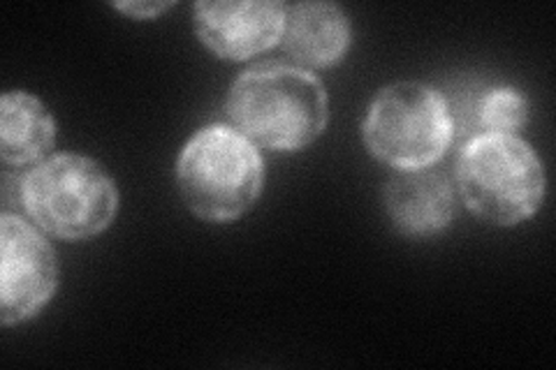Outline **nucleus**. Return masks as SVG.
<instances>
[{
	"label": "nucleus",
	"mask_w": 556,
	"mask_h": 370,
	"mask_svg": "<svg viewBox=\"0 0 556 370\" xmlns=\"http://www.w3.org/2000/svg\"><path fill=\"white\" fill-rule=\"evenodd\" d=\"M54 137L56 123L38 98L10 91L0 100V155L8 165L35 163L51 149Z\"/></svg>",
	"instance_id": "9d476101"
},
{
	"label": "nucleus",
	"mask_w": 556,
	"mask_h": 370,
	"mask_svg": "<svg viewBox=\"0 0 556 370\" xmlns=\"http://www.w3.org/2000/svg\"><path fill=\"white\" fill-rule=\"evenodd\" d=\"M22 204L45 232L81 241L108 229L118 208L112 176L89 155L59 153L22 183Z\"/></svg>",
	"instance_id": "20e7f679"
},
{
	"label": "nucleus",
	"mask_w": 556,
	"mask_h": 370,
	"mask_svg": "<svg viewBox=\"0 0 556 370\" xmlns=\"http://www.w3.org/2000/svg\"><path fill=\"white\" fill-rule=\"evenodd\" d=\"M174 3H116L114 8L126 12L135 20H153V16H159L161 12L169 10Z\"/></svg>",
	"instance_id": "f8f14e48"
},
{
	"label": "nucleus",
	"mask_w": 556,
	"mask_h": 370,
	"mask_svg": "<svg viewBox=\"0 0 556 370\" xmlns=\"http://www.w3.org/2000/svg\"><path fill=\"white\" fill-rule=\"evenodd\" d=\"M529 118V102L525 93L513 86L492 88L482 93L476 104V123L486 132L513 135L515 130L525 128Z\"/></svg>",
	"instance_id": "9b49d317"
},
{
	"label": "nucleus",
	"mask_w": 556,
	"mask_h": 370,
	"mask_svg": "<svg viewBox=\"0 0 556 370\" xmlns=\"http://www.w3.org/2000/svg\"><path fill=\"white\" fill-rule=\"evenodd\" d=\"M0 322L30 320L59 285V261L49 241L20 216L0 218Z\"/></svg>",
	"instance_id": "423d86ee"
},
{
	"label": "nucleus",
	"mask_w": 556,
	"mask_h": 370,
	"mask_svg": "<svg viewBox=\"0 0 556 370\" xmlns=\"http://www.w3.org/2000/svg\"><path fill=\"white\" fill-rule=\"evenodd\" d=\"M386 206L394 227L406 237L439 234L455 216L447 179L429 169L399 171L386 188Z\"/></svg>",
	"instance_id": "6e6552de"
},
{
	"label": "nucleus",
	"mask_w": 556,
	"mask_h": 370,
	"mask_svg": "<svg viewBox=\"0 0 556 370\" xmlns=\"http://www.w3.org/2000/svg\"><path fill=\"white\" fill-rule=\"evenodd\" d=\"M457 183L466 206L492 225L527 220L545 200L541 157L517 135H476L459 153Z\"/></svg>",
	"instance_id": "7ed1b4c3"
},
{
	"label": "nucleus",
	"mask_w": 556,
	"mask_h": 370,
	"mask_svg": "<svg viewBox=\"0 0 556 370\" xmlns=\"http://www.w3.org/2000/svg\"><path fill=\"white\" fill-rule=\"evenodd\" d=\"M281 40L288 56L300 65L329 67L351 47V24L334 3H298L286 8Z\"/></svg>",
	"instance_id": "1a4fd4ad"
},
{
	"label": "nucleus",
	"mask_w": 556,
	"mask_h": 370,
	"mask_svg": "<svg viewBox=\"0 0 556 370\" xmlns=\"http://www.w3.org/2000/svg\"><path fill=\"white\" fill-rule=\"evenodd\" d=\"M367 149L396 171L427 169L445 155L455 137V116L437 88L422 81L386 86L364 118Z\"/></svg>",
	"instance_id": "39448f33"
},
{
	"label": "nucleus",
	"mask_w": 556,
	"mask_h": 370,
	"mask_svg": "<svg viewBox=\"0 0 556 370\" xmlns=\"http://www.w3.org/2000/svg\"><path fill=\"white\" fill-rule=\"evenodd\" d=\"M228 114L251 142L271 151H300L327 128V91L304 67L255 65L232 84Z\"/></svg>",
	"instance_id": "f257e3e1"
},
{
	"label": "nucleus",
	"mask_w": 556,
	"mask_h": 370,
	"mask_svg": "<svg viewBox=\"0 0 556 370\" xmlns=\"http://www.w3.org/2000/svg\"><path fill=\"white\" fill-rule=\"evenodd\" d=\"M186 206L208 222L249 214L265 186V163L255 144L232 126H206L190 137L177 163Z\"/></svg>",
	"instance_id": "f03ea898"
},
{
	"label": "nucleus",
	"mask_w": 556,
	"mask_h": 370,
	"mask_svg": "<svg viewBox=\"0 0 556 370\" xmlns=\"http://www.w3.org/2000/svg\"><path fill=\"white\" fill-rule=\"evenodd\" d=\"M286 5L274 0H220L195 5V33L206 49L230 61H247L283 38Z\"/></svg>",
	"instance_id": "0eeeda50"
}]
</instances>
